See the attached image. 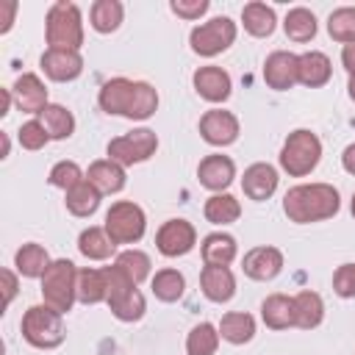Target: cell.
<instances>
[{"instance_id": "cell-1", "label": "cell", "mask_w": 355, "mask_h": 355, "mask_svg": "<svg viewBox=\"0 0 355 355\" xmlns=\"http://www.w3.org/2000/svg\"><path fill=\"white\" fill-rule=\"evenodd\" d=\"M338 208H341V197L333 183H300L291 186L283 197V214L294 225L333 219Z\"/></svg>"}, {"instance_id": "cell-2", "label": "cell", "mask_w": 355, "mask_h": 355, "mask_svg": "<svg viewBox=\"0 0 355 355\" xmlns=\"http://www.w3.org/2000/svg\"><path fill=\"white\" fill-rule=\"evenodd\" d=\"M44 42L47 50H78L83 44V14L75 3L58 0L47 8L44 17Z\"/></svg>"}, {"instance_id": "cell-3", "label": "cell", "mask_w": 355, "mask_h": 355, "mask_svg": "<svg viewBox=\"0 0 355 355\" xmlns=\"http://www.w3.org/2000/svg\"><path fill=\"white\" fill-rule=\"evenodd\" d=\"M322 161V139L308 130L297 128L286 136L280 147V169L288 172V178H305L311 175Z\"/></svg>"}, {"instance_id": "cell-4", "label": "cell", "mask_w": 355, "mask_h": 355, "mask_svg": "<svg viewBox=\"0 0 355 355\" xmlns=\"http://www.w3.org/2000/svg\"><path fill=\"white\" fill-rule=\"evenodd\" d=\"M19 330H22V338L31 347H36V349H55L67 338V333H64V313L53 311L44 302L42 305H31L22 313Z\"/></svg>"}, {"instance_id": "cell-5", "label": "cell", "mask_w": 355, "mask_h": 355, "mask_svg": "<svg viewBox=\"0 0 355 355\" xmlns=\"http://www.w3.org/2000/svg\"><path fill=\"white\" fill-rule=\"evenodd\" d=\"M42 300L58 313H69L78 300V269L69 258H55L42 275Z\"/></svg>"}, {"instance_id": "cell-6", "label": "cell", "mask_w": 355, "mask_h": 355, "mask_svg": "<svg viewBox=\"0 0 355 355\" xmlns=\"http://www.w3.org/2000/svg\"><path fill=\"white\" fill-rule=\"evenodd\" d=\"M105 277H108V300H105V305L111 308V313L119 322H139L144 316V311H147L144 294L116 266H105Z\"/></svg>"}, {"instance_id": "cell-7", "label": "cell", "mask_w": 355, "mask_h": 355, "mask_svg": "<svg viewBox=\"0 0 355 355\" xmlns=\"http://www.w3.org/2000/svg\"><path fill=\"white\" fill-rule=\"evenodd\" d=\"M103 227L114 244H136V241H141V236L147 230V216H144L141 205H136L133 200H116L105 211Z\"/></svg>"}, {"instance_id": "cell-8", "label": "cell", "mask_w": 355, "mask_h": 355, "mask_svg": "<svg viewBox=\"0 0 355 355\" xmlns=\"http://www.w3.org/2000/svg\"><path fill=\"white\" fill-rule=\"evenodd\" d=\"M158 150V136L150 128H133L130 133H122L116 139L108 141L105 153L111 161H116L119 166H133V164H144L155 155Z\"/></svg>"}, {"instance_id": "cell-9", "label": "cell", "mask_w": 355, "mask_h": 355, "mask_svg": "<svg viewBox=\"0 0 355 355\" xmlns=\"http://www.w3.org/2000/svg\"><path fill=\"white\" fill-rule=\"evenodd\" d=\"M236 33H239V28H236V22L230 17H214L208 22H200L197 28H191L189 44H191V50L197 55L214 58V55L225 53L236 42Z\"/></svg>"}, {"instance_id": "cell-10", "label": "cell", "mask_w": 355, "mask_h": 355, "mask_svg": "<svg viewBox=\"0 0 355 355\" xmlns=\"http://www.w3.org/2000/svg\"><path fill=\"white\" fill-rule=\"evenodd\" d=\"M197 244V230L189 219H166L155 233V250L164 258L189 255Z\"/></svg>"}, {"instance_id": "cell-11", "label": "cell", "mask_w": 355, "mask_h": 355, "mask_svg": "<svg viewBox=\"0 0 355 355\" xmlns=\"http://www.w3.org/2000/svg\"><path fill=\"white\" fill-rule=\"evenodd\" d=\"M136 89H139V80H130V78H111L100 86V94H97V103L105 114H114V116H128L130 119V111H133V103H136Z\"/></svg>"}, {"instance_id": "cell-12", "label": "cell", "mask_w": 355, "mask_h": 355, "mask_svg": "<svg viewBox=\"0 0 355 355\" xmlns=\"http://www.w3.org/2000/svg\"><path fill=\"white\" fill-rule=\"evenodd\" d=\"M239 116L225 108H211L200 116V136L211 147H227L239 139Z\"/></svg>"}, {"instance_id": "cell-13", "label": "cell", "mask_w": 355, "mask_h": 355, "mask_svg": "<svg viewBox=\"0 0 355 355\" xmlns=\"http://www.w3.org/2000/svg\"><path fill=\"white\" fill-rule=\"evenodd\" d=\"M263 80L275 92H288L294 83H300V55L288 50H275L263 61Z\"/></svg>"}, {"instance_id": "cell-14", "label": "cell", "mask_w": 355, "mask_h": 355, "mask_svg": "<svg viewBox=\"0 0 355 355\" xmlns=\"http://www.w3.org/2000/svg\"><path fill=\"white\" fill-rule=\"evenodd\" d=\"M241 269L250 280H258V283H266V280H275L280 272H283V252L272 244H261V247H252L244 252L241 258Z\"/></svg>"}, {"instance_id": "cell-15", "label": "cell", "mask_w": 355, "mask_h": 355, "mask_svg": "<svg viewBox=\"0 0 355 355\" xmlns=\"http://www.w3.org/2000/svg\"><path fill=\"white\" fill-rule=\"evenodd\" d=\"M197 180L200 186H205L208 191L214 194H222L233 180H236V164L230 155H222V153H211L200 161L197 166Z\"/></svg>"}, {"instance_id": "cell-16", "label": "cell", "mask_w": 355, "mask_h": 355, "mask_svg": "<svg viewBox=\"0 0 355 355\" xmlns=\"http://www.w3.org/2000/svg\"><path fill=\"white\" fill-rule=\"evenodd\" d=\"M11 94H14L17 108L25 111V114H36V116H39V114L50 105V103H47V86H44V80H42L36 72H22V75L14 80Z\"/></svg>"}, {"instance_id": "cell-17", "label": "cell", "mask_w": 355, "mask_h": 355, "mask_svg": "<svg viewBox=\"0 0 355 355\" xmlns=\"http://www.w3.org/2000/svg\"><path fill=\"white\" fill-rule=\"evenodd\" d=\"M39 67L50 80L69 83L83 72V55L78 50H44Z\"/></svg>"}, {"instance_id": "cell-18", "label": "cell", "mask_w": 355, "mask_h": 355, "mask_svg": "<svg viewBox=\"0 0 355 355\" xmlns=\"http://www.w3.org/2000/svg\"><path fill=\"white\" fill-rule=\"evenodd\" d=\"M191 83H194V92H197L202 100H208V103H225V100L230 97V92H233L230 75H227L222 67H214V64L200 67V69L191 75Z\"/></svg>"}, {"instance_id": "cell-19", "label": "cell", "mask_w": 355, "mask_h": 355, "mask_svg": "<svg viewBox=\"0 0 355 355\" xmlns=\"http://www.w3.org/2000/svg\"><path fill=\"white\" fill-rule=\"evenodd\" d=\"M277 169L266 161H258V164H250L241 175V191L255 200V202H263L269 200L275 191H277Z\"/></svg>"}, {"instance_id": "cell-20", "label": "cell", "mask_w": 355, "mask_h": 355, "mask_svg": "<svg viewBox=\"0 0 355 355\" xmlns=\"http://www.w3.org/2000/svg\"><path fill=\"white\" fill-rule=\"evenodd\" d=\"M200 288H202L205 300H211L216 305L230 302L236 297V275L230 272V266H202Z\"/></svg>"}, {"instance_id": "cell-21", "label": "cell", "mask_w": 355, "mask_h": 355, "mask_svg": "<svg viewBox=\"0 0 355 355\" xmlns=\"http://www.w3.org/2000/svg\"><path fill=\"white\" fill-rule=\"evenodd\" d=\"M86 180H89L100 194H116V191L125 189L128 175H125V166H119L116 161L100 158V161H92V164H89Z\"/></svg>"}, {"instance_id": "cell-22", "label": "cell", "mask_w": 355, "mask_h": 355, "mask_svg": "<svg viewBox=\"0 0 355 355\" xmlns=\"http://www.w3.org/2000/svg\"><path fill=\"white\" fill-rule=\"evenodd\" d=\"M261 319L269 330H288L297 327V311H294V297L288 294H269L261 302Z\"/></svg>"}, {"instance_id": "cell-23", "label": "cell", "mask_w": 355, "mask_h": 355, "mask_svg": "<svg viewBox=\"0 0 355 355\" xmlns=\"http://www.w3.org/2000/svg\"><path fill=\"white\" fill-rule=\"evenodd\" d=\"M200 252H202L205 266H230L236 261V255H239V244H236V239L230 233L216 230V233H208L202 239Z\"/></svg>"}, {"instance_id": "cell-24", "label": "cell", "mask_w": 355, "mask_h": 355, "mask_svg": "<svg viewBox=\"0 0 355 355\" xmlns=\"http://www.w3.org/2000/svg\"><path fill=\"white\" fill-rule=\"evenodd\" d=\"M241 25H244V31H247L250 36H255V39H266V36H272L275 28H277L275 8L266 6V3L252 0V3H247V6L241 8Z\"/></svg>"}, {"instance_id": "cell-25", "label": "cell", "mask_w": 355, "mask_h": 355, "mask_svg": "<svg viewBox=\"0 0 355 355\" xmlns=\"http://www.w3.org/2000/svg\"><path fill=\"white\" fill-rule=\"evenodd\" d=\"M333 75V67H330V58L322 53V50H308L300 55V83L308 86V89H319L330 80Z\"/></svg>"}, {"instance_id": "cell-26", "label": "cell", "mask_w": 355, "mask_h": 355, "mask_svg": "<svg viewBox=\"0 0 355 355\" xmlns=\"http://www.w3.org/2000/svg\"><path fill=\"white\" fill-rule=\"evenodd\" d=\"M108 300V277L105 269H78V302L83 305H97Z\"/></svg>"}, {"instance_id": "cell-27", "label": "cell", "mask_w": 355, "mask_h": 355, "mask_svg": "<svg viewBox=\"0 0 355 355\" xmlns=\"http://www.w3.org/2000/svg\"><path fill=\"white\" fill-rule=\"evenodd\" d=\"M219 336L227 341V344H247L252 341L255 336V319L247 313V311H227L222 319H219Z\"/></svg>"}, {"instance_id": "cell-28", "label": "cell", "mask_w": 355, "mask_h": 355, "mask_svg": "<svg viewBox=\"0 0 355 355\" xmlns=\"http://www.w3.org/2000/svg\"><path fill=\"white\" fill-rule=\"evenodd\" d=\"M316 28H319L316 14H313L311 8H305V6H294V8H288V14H286V19H283V31H286V36H288L291 42H297V44L311 42V39L316 36Z\"/></svg>"}, {"instance_id": "cell-29", "label": "cell", "mask_w": 355, "mask_h": 355, "mask_svg": "<svg viewBox=\"0 0 355 355\" xmlns=\"http://www.w3.org/2000/svg\"><path fill=\"white\" fill-rule=\"evenodd\" d=\"M36 119L44 125L50 141H61V139H69V136L75 133V116H72V111H69L67 105H61V103H50Z\"/></svg>"}, {"instance_id": "cell-30", "label": "cell", "mask_w": 355, "mask_h": 355, "mask_svg": "<svg viewBox=\"0 0 355 355\" xmlns=\"http://www.w3.org/2000/svg\"><path fill=\"white\" fill-rule=\"evenodd\" d=\"M78 250L83 258L89 261H105L114 255L116 244L111 241V236L105 233V227H97V225H89L86 230H80L78 236Z\"/></svg>"}, {"instance_id": "cell-31", "label": "cell", "mask_w": 355, "mask_h": 355, "mask_svg": "<svg viewBox=\"0 0 355 355\" xmlns=\"http://www.w3.org/2000/svg\"><path fill=\"white\" fill-rule=\"evenodd\" d=\"M50 263H53V261H50L47 250H44L42 244H36V241H28V244H22V247L14 252V266H17V272H19L22 277H39V280H42V275L47 272Z\"/></svg>"}, {"instance_id": "cell-32", "label": "cell", "mask_w": 355, "mask_h": 355, "mask_svg": "<svg viewBox=\"0 0 355 355\" xmlns=\"http://www.w3.org/2000/svg\"><path fill=\"white\" fill-rule=\"evenodd\" d=\"M67 194V200H64V205H67V211L72 214V216H80V219H86V216H92L97 208H100V200H103V194L83 178L78 186H72L69 191H64Z\"/></svg>"}, {"instance_id": "cell-33", "label": "cell", "mask_w": 355, "mask_h": 355, "mask_svg": "<svg viewBox=\"0 0 355 355\" xmlns=\"http://www.w3.org/2000/svg\"><path fill=\"white\" fill-rule=\"evenodd\" d=\"M294 311H297V327L300 330H313L324 319V300L316 291L305 288V291L294 294Z\"/></svg>"}, {"instance_id": "cell-34", "label": "cell", "mask_w": 355, "mask_h": 355, "mask_svg": "<svg viewBox=\"0 0 355 355\" xmlns=\"http://www.w3.org/2000/svg\"><path fill=\"white\" fill-rule=\"evenodd\" d=\"M125 6L119 0H94L89 8V25L97 33H114L122 25Z\"/></svg>"}, {"instance_id": "cell-35", "label": "cell", "mask_w": 355, "mask_h": 355, "mask_svg": "<svg viewBox=\"0 0 355 355\" xmlns=\"http://www.w3.org/2000/svg\"><path fill=\"white\" fill-rule=\"evenodd\" d=\"M202 214H205V219L211 225H233L241 216V202L227 191L211 194L205 200V205H202Z\"/></svg>"}, {"instance_id": "cell-36", "label": "cell", "mask_w": 355, "mask_h": 355, "mask_svg": "<svg viewBox=\"0 0 355 355\" xmlns=\"http://www.w3.org/2000/svg\"><path fill=\"white\" fill-rule=\"evenodd\" d=\"M150 286H153L155 300H161V302H178L183 297V291H186V277L178 269H158L153 275Z\"/></svg>"}, {"instance_id": "cell-37", "label": "cell", "mask_w": 355, "mask_h": 355, "mask_svg": "<svg viewBox=\"0 0 355 355\" xmlns=\"http://www.w3.org/2000/svg\"><path fill=\"white\" fill-rule=\"evenodd\" d=\"M219 327L211 322H200L186 336V352L189 355H214L219 349Z\"/></svg>"}, {"instance_id": "cell-38", "label": "cell", "mask_w": 355, "mask_h": 355, "mask_svg": "<svg viewBox=\"0 0 355 355\" xmlns=\"http://www.w3.org/2000/svg\"><path fill=\"white\" fill-rule=\"evenodd\" d=\"M114 266H116V269H122V272H125V275L139 286L141 280H147V277H150L153 261H150V255H147V252H141V250L130 247V250H122V252L116 255Z\"/></svg>"}, {"instance_id": "cell-39", "label": "cell", "mask_w": 355, "mask_h": 355, "mask_svg": "<svg viewBox=\"0 0 355 355\" xmlns=\"http://www.w3.org/2000/svg\"><path fill=\"white\" fill-rule=\"evenodd\" d=\"M327 33H330V39H336L341 44L355 42V6H341V8L330 11Z\"/></svg>"}, {"instance_id": "cell-40", "label": "cell", "mask_w": 355, "mask_h": 355, "mask_svg": "<svg viewBox=\"0 0 355 355\" xmlns=\"http://www.w3.org/2000/svg\"><path fill=\"white\" fill-rule=\"evenodd\" d=\"M83 178H86V172H83L75 161H58V164L50 169L47 183H50V186H55V189L69 191V189H72V186H78Z\"/></svg>"}, {"instance_id": "cell-41", "label": "cell", "mask_w": 355, "mask_h": 355, "mask_svg": "<svg viewBox=\"0 0 355 355\" xmlns=\"http://www.w3.org/2000/svg\"><path fill=\"white\" fill-rule=\"evenodd\" d=\"M17 139H19V147H22V150H31V153L42 150V147L50 141V136H47V130H44V125H42L39 119L22 122L19 130H17Z\"/></svg>"}, {"instance_id": "cell-42", "label": "cell", "mask_w": 355, "mask_h": 355, "mask_svg": "<svg viewBox=\"0 0 355 355\" xmlns=\"http://www.w3.org/2000/svg\"><path fill=\"white\" fill-rule=\"evenodd\" d=\"M333 291L344 300H352L355 297V261L352 263H341L336 272H333Z\"/></svg>"}, {"instance_id": "cell-43", "label": "cell", "mask_w": 355, "mask_h": 355, "mask_svg": "<svg viewBox=\"0 0 355 355\" xmlns=\"http://www.w3.org/2000/svg\"><path fill=\"white\" fill-rule=\"evenodd\" d=\"M169 8H172L180 19H200V17L211 8V3H208V0H172Z\"/></svg>"}, {"instance_id": "cell-44", "label": "cell", "mask_w": 355, "mask_h": 355, "mask_svg": "<svg viewBox=\"0 0 355 355\" xmlns=\"http://www.w3.org/2000/svg\"><path fill=\"white\" fill-rule=\"evenodd\" d=\"M0 277H3V308H8L11 300L17 297V275L11 269H3Z\"/></svg>"}, {"instance_id": "cell-45", "label": "cell", "mask_w": 355, "mask_h": 355, "mask_svg": "<svg viewBox=\"0 0 355 355\" xmlns=\"http://www.w3.org/2000/svg\"><path fill=\"white\" fill-rule=\"evenodd\" d=\"M341 64H344V69L349 75H355V42H349V44L341 47Z\"/></svg>"}, {"instance_id": "cell-46", "label": "cell", "mask_w": 355, "mask_h": 355, "mask_svg": "<svg viewBox=\"0 0 355 355\" xmlns=\"http://www.w3.org/2000/svg\"><path fill=\"white\" fill-rule=\"evenodd\" d=\"M341 166H344L349 175H355V141L344 147V153H341Z\"/></svg>"}, {"instance_id": "cell-47", "label": "cell", "mask_w": 355, "mask_h": 355, "mask_svg": "<svg viewBox=\"0 0 355 355\" xmlns=\"http://www.w3.org/2000/svg\"><path fill=\"white\" fill-rule=\"evenodd\" d=\"M14 14H17V3L11 0V3H6V19H3V25H0V33H8V31H11Z\"/></svg>"}, {"instance_id": "cell-48", "label": "cell", "mask_w": 355, "mask_h": 355, "mask_svg": "<svg viewBox=\"0 0 355 355\" xmlns=\"http://www.w3.org/2000/svg\"><path fill=\"white\" fill-rule=\"evenodd\" d=\"M347 94H349V100L355 103V75H349V83H347Z\"/></svg>"}, {"instance_id": "cell-49", "label": "cell", "mask_w": 355, "mask_h": 355, "mask_svg": "<svg viewBox=\"0 0 355 355\" xmlns=\"http://www.w3.org/2000/svg\"><path fill=\"white\" fill-rule=\"evenodd\" d=\"M8 150H11V139H8V133H3V158L8 155Z\"/></svg>"}, {"instance_id": "cell-50", "label": "cell", "mask_w": 355, "mask_h": 355, "mask_svg": "<svg viewBox=\"0 0 355 355\" xmlns=\"http://www.w3.org/2000/svg\"><path fill=\"white\" fill-rule=\"evenodd\" d=\"M349 211H352V216H355V194H352V202H349Z\"/></svg>"}]
</instances>
